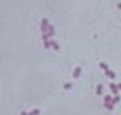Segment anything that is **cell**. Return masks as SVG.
Segmentation results:
<instances>
[{"mask_svg":"<svg viewBox=\"0 0 121 115\" xmlns=\"http://www.w3.org/2000/svg\"><path fill=\"white\" fill-rule=\"evenodd\" d=\"M110 88H111V91H112V94H114V95H117V94H118V87H117L114 82H111V84H110Z\"/></svg>","mask_w":121,"mask_h":115,"instance_id":"3957f363","label":"cell"},{"mask_svg":"<svg viewBox=\"0 0 121 115\" xmlns=\"http://www.w3.org/2000/svg\"><path fill=\"white\" fill-rule=\"evenodd\" d=\"M100 67H101V68H104L105 74H107V75H108L111 80H114V78H115V74H114V73H112V71H111V70H110V68H108L105 64H104V63H101V64H100Z\"/></svg>","mask_w":121,"mask_h":115,"instance_id":"6da1fadb","label":"cell"},{"mask_svg":"<svg viewBox=\"0 0 121 115\" xmlns=\"http://www.w3.org/2000/svg\"><path fill=\"white\" fill-rule=\"evenodd\" d=\"M80 75V68H77V71H74V77H78Z\"/></svg>","mask_w":121,"mask_h":115,"instance_id":"5b68a950","label":"cell"},{"mask_svg":"<svg viewBox=\"0 0 121 115\" xmlns=\"http://www.w3.org/2000/svg\"><path fill=\"white\" fill-rule=\"evenodd\" d=\"M117 87H118V90H121V82H120V84H118Z\"/></svg>","mask_w":121,"mask_h":115,"instance_id":"8992f818","label":"cell"},{"mask_svg":"<svg viewBox=\"0 0 121 115\" xmlns=\"http://www.w3.org/2000/svg\"><path fill=\"white\" fill-rule=\"evenodd\" d=\"M111 101H112V99H111V97H110V95H107V97L104 98V102H105V108H108V109H112V108H114V105L111 104Z\"/></svg>","mask_w":121,"mask_h":115,"instance_id":"7a4b0ae2","label":"cell"},{"mask_svg":"<svg viewBox=\"0 0 121 115\" xmlns=\"http://www.w3.org/2000/svg\"><path fill=\"white\" fill-rule=\"evenodd\" d=\"M101 92H103V85L100 84V85L97 87V94H101Z\"/></svg>","mask_w":121,"mask_h":115,"instance_id":"277c9868","label":"cell"}]
</instances>
